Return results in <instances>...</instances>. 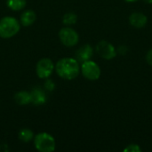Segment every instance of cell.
Listing matches in <instances>:
<instances>
[{
    "mask_svg": "<svg viewBox=\"0 0 152 152\" xmlns=\"http://www.w3.org/2000/svg\"><path fill=\"white\" fill-rule=\"evenodd\" d=\"M30 97H31V103L37 106L45 104L46 102L45 93L38 87H35L32 89V91L30 92Z\"/></svg>",
    "mask_w": 152,
    "mask_h": 152,
    "instance_id": "10",
    "label": "cell"
},
{
    "mask_svg": "<svg viewBox=\"0 0 152 152\" xmlns=\"http://www.w3.org/2000/svg\"><path fill=\"white\" fill-rule=\"evenodd\" d=\"M54 68L55 66L51 59L42 58L37 63L36 72L39 78L45 79V78H48L53 74Z\"/></svg>",
    "mask_w": 152,
    "mask_h": 152,
    "instance_id": "6",
    "label": "cell"
},
{
    "mask_svg": "<svg viewBox=\"0 0 152 152\" xmlns=\"http://www.w3.org/2000/svg\"><path fill=\"white\" fill-rule=\"evenodd\" d=\"M19 139L20 141H22L23 142H28L32 140H34V133L30 130V129H28V128H24V129H21L20 132H19Z\"/></svg>",
    "mask_w": 152,
    "mask_h": 152,
    "instance_id": "14",
    "label": "cell"
},
{
    "mask_svg": "<svg viewBox=\"0 0 152 152\" xmlns=\"http://www.w3.org/2000/svg\"><path fill=\"white\" fill-rule=\"evenodd\" d=\"M117 52H118V53L124 55V54H126V53L128 52V48H127L126 45H120V46L118 47V49Z\"/></svg>",
    "mask_w": 152,
    "mask_h": 152,
    "instance_id": "18",
    "label": "cell"
},
{
    "mask_svg": "<svg viewBox=\"0 0 152 152\" xmlns=\"http://www.w3.org/2000/svg\"><path fill=\"white\" fill-rule=\"evenodd\" d=\"M35 148L40 152H53L55 151L54 138L47 133H40L34 137Z\"/></svg>",
    "mask_w": 152,
    "mask_h": 152,
    "instance_id": "3",
    "label": "cell"
},
{
    "mask_svg": "<svg viewBox=\"0 0 152 152\" xmlns=\"http://www.w3.org/2000/svg\"><path fill=\"white\" fill-rule=\"evenodd\" d=\"M94 54V50L92 48V46L88 44L84 45L83 46H81L76 53V60L78 62H84L86 61L91 60V58L93 57Z\"/></svg>",
    "mask_w": 152,
    "mask_h": 152,
    "instance_id": "8",
    "label": "cell"
},
{
    "mask_svg": "<svg viewBox=\"0 0 152 152\" xmlns=\"http://www.w3.org/2000/svg\"><path fill=\"white\" fill-rule=\"evenodd\" d=\"M125 152H141L142 149L137 144H129L126 148L124 149Z\"/></svg>",
    "mask_w": 152,
    "mask_h": 152,
    "instance_id": "16",
    "label": "cell"
},
{
    "mask_svg": "<svg viewBox=\"0 0 152 152\" xmlns=\"http://www.w3.org/2000/svg\"><path fill=\"white\" fill-rule=\"evenodd\" d=\"M129 22L133 27L141 28L146 26L148 19L147 16L142 12H134L129 16Z\"/></svg>",
    "mask_w": 152,
    "mask_h": 152,
    "instance_id": "9",
    "label": "cell"
},
{
    "mask_svg": "<svg viewBox=\"0 0 152 152\" xmlns=\"http://www.w3.org/2000/svg\"><path fill=\"white\" fill-rule=\"evenodd\" d=\"M77 16L74 12H68V13L64 14V16L62 18V22L66 26H71V25L75 24L77 22Z\"/></svg>",
    "mask_w": 152,
    "mask_h": 152,
    "instance_id": "15",
    "label": "cell"
},
{
    "mask_svg": "<svg viewBox=\"0 0 152 152\" xmlns=\"http://www.w3.org/2000/svg\"><path fill=\"white\" fill-rule=\"evenodd\" d=\"M143 1H144V3L149 4H152V0H143Z\"/></svg>",
    "mask_w": 152,
    "mask_h": 152,
    "instance_id": "20",
    "label": "cell"
},
{
    "mask_svg": "<svg viewBox=\"0 0 152 152\" xmlns=\"http://www.w3.org/2000/svg\"><path fill=\"white\" fill-rule=\"evenodd\" d=\"M54 69L58 76L66 80L75 79L80 72L79 62L76 59L69 57L59 60Z\"/></svg>",
    "mask_w": 152,
    "mask_h": 152,
    "instance_id": "1",
    "label": "cell"
},
{
    "mask_svg": "<svg viewBox=\"0 0 152 152\" xmlns=\"http://www.w3.org/2000/svg\"><path fill=\"white\" fill-rule=\"evenodd\" d=\"M59 38L62 45L67 47H72L77 45L79 41L78 33L70 27H64L59 31Z\"/></svg>",
    "mask_w": 152,
    "mask_h": 152,
    "instance_id": "4",
    "label": "cell"
},
{
    "mask_svg": "<svg viewBox=\"0 0 152 152\" xmlns=\"http://www.w3.org/2000/svg\"><path fill=\"white\" fill-rule=\"evenodd\" d=\"M96 52L102 58L108 61L114 59L118 54V52L114 47V45L110 42L104 40H102L97 44Z\"/></svg>",
    "mask_w": 152,
    "mask_h": 152,
    "instance_id": "7",
    "label": "cell"
},
{
    "mask_svg": "<svg viewBox=\"0 0 152 152\" xmlns=\"http://www.w3.org/2000/svg\"><path fill=\"white\" fill-rule=\"evenodd\" d=\"M44 86L45 88L47 90V91H53L54 90V87H55V84L53 82V80H50V79H47L45 84H44Z\"/></svg>",
    "mask_w": 152,
    "mask_h": 152,
    "instance_id": "17",
    "label": "cell"
},
{
    "mask_svg": "<svg viewBox=\"0 0 152 152\" xmlns=\"http://www.w3.org/2000/svg\"><path fill=\"white\" fill-rule=\"evenodd\" d=\"M20 28V23L14 17L5 16L0 20V37L11 38L14 37Z\"/></svg>",
    "mask_w": 152,
    "mask_h": 152,
    "instance_id": "2",
    "label": "cell"
},
{
    "mask_svg": "<svg viewBox=\"0 0 152 152\" xmlns=\"http://www.w3.org/2000/svg\"><path fill=\"white\" fill-rule=\"evenodd\" d=\"M80 70L82 72V75L86 79L91 81L97 80L101 77V69L99 65L91 60L82 62Z\"/></svg>",
    "mask_w": 152,
    "mask_h": 152,
    "instance_id": "5",
    "label": "cell"
},
{
    "mask_svg": "<svg viewBox=\"0 0 152 152\" xmlns=\"http://www.w3.org/2000/svg\"><path fill=\"white\" fill-rule=\"evenodd\" d=\"M7 6L12 11H20L26 6V0H6Z\"/></svg>",
    "mask_w": 152,
    "mask_h": 152,
    "instance_id": "13",
    "label": "cell"
},
{
    "mask_svg": "<svg viewBox=\"0 0 152 152\" xmlns=\"http://www.w3.org/2000/svg\"><path fill=\"white\" fill-rule=\"evenodd\" d=\"M37 20V14L32 10H26L24 11L20 18V23L24 27L31 26Z\"/></svg>",
    "mask_w": 152,
    "mask_h": 152,
    "instance_id": "11",
    "label": "cell"
},
{
    "mask_svg": "<svg viewBox=\"0 0 152 152\" xmlns=\"http://www.w3.org/2000/svg\"><path fill=\"white\" fill-rule=\"evenodd\" d=\"M14 101L19 105H28L31 103L30 93L26 91H20L14 95Z\"/></svg>",
    "mask_w": 152,
    "mask_h": 152,
    "instance_id": "12",
    "label": "cell"
},
{
    "mask_svg": "<svg viewBox=\"0 0 152 152\" xmlns=\"http://www.w3.org/2000/svg\"><path fill=\"white\" fill-rule=\"evenodd\" d=\"M125 1H126V2H128V3H134V2H136V1H138V0H125Z\"/></svg>",
    "mask_w": 152,
    "mask_h": 152,
    "instance_id": "21",
    "label": "cell"
},
{
    "mask_svg": "<svg viewBox=\"0 0 152 152\" xmlns=\"http://www.w3.org/2000/svg\"><path fill=\"white\" fill-rule=\"evenodd\" d=\"M146 61L148 62L149 65L152 66V48L146 54Z\"/></svg>",
    "mask_w": 152,
    "mask_h": 152,
    "instance_id": "19",
    "label": "cell"
}]
</instances>
